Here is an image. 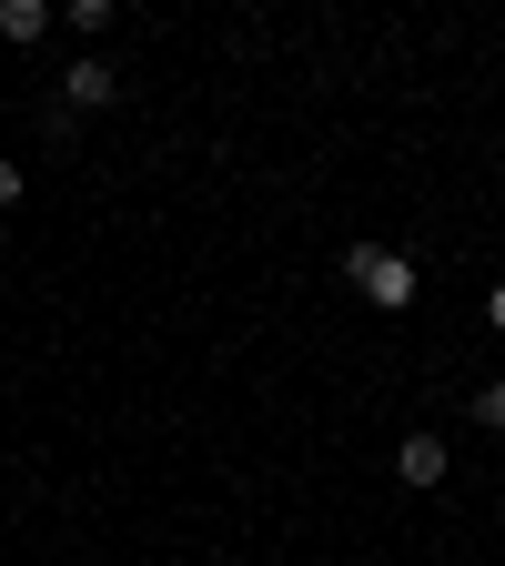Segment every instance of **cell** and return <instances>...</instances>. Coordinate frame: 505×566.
Wrapping results in <instances>:
<instances>
[{
    "instance_id": "obj_4",
    "label": "cell",
    "mask_w": 505,
    "mask_h": 566,
    "mask_svg": "<svg viewBox=\"0 0 505 566\" xmlns=\"http://www.w3.org/2000/svg\"><path fill=\"white\" fill-rule=\"evenodd\" d=\"M0 31H11V41H41L51 11H41V0H0Z\"/></svg>"
},
{
    "instance_id": "obj_1",
    "label": "cell",
    "mask_w": 505,
    "mask_h": 566,
    "mask_svg": "<svg viewBox=\"0 0 505 566\" xmlns=\"http://www.w3.org/2000/svg\"><path fill=\"white\" fill-rule=\"evenodd\" d=\"M344 283H354V294H365V304H385V314H404L424 273H414L404 253H385V243H344Z\"/></svg>"
},
{
    "instance_id": "obj_3",
    "label": "cell",
    "mask_w": 505,
    "mask_h": 566,
    "mask_svg": "<svg viewBox=\"0 0 505 566\" xmlns=\"http://www.w3.org/2000/svg\"><path fill=\"white\" fill-rule=\"evenodd\" d=\"M394 485H445V436H404L394 446Z\"/></svg>"
},
{
    "instance_id": "obj_7",
    "label": "cell",
    "mask_w": 505,
    "mask_h": 566,
    "mask_svg": "<svg viewBox=\"0 0 505 566\" xmlns=\"http://www.w3.org/2000/svg\"><path fill=\"white\" fill-rule=\"evenodd\" d=\"M485 324H495V334H505V283H495V294H485Z\"/></svg>"
},
{
    "instance_id": "obj_5",
    "label": "cell",
    "mask_w": 505,
    "mask_h": 566,
    "mask_svg": "<svg viewBox=\"0 0 505 566\" xmlns=\"http://www.w3.org/2000/svg\"><path fill=\"white\" fill-rule=\"evenodd\" d=\"M465 415L485 424V436H505V375H495V385H475V405H465Z\"/></svg>"
},
{
    "instance_id": "obj_2",
    "label": "cell",
    "mask_w": 505,
    "mask_h": 566,
    "mask_svg": "<svg viewBox=\"0 0 505 566\" xmlns=\"http://www.w3.org/2000/svg\"><path fill=\"white\" fill-rule=\"evenodd\" d=\"M112 102H122V71L102 51H82V61L61 71V112H112Z\"/></svg>"
},
{
    "instance_id": "obj_6",
    "label": "cell",
    "mask_w": 505,
    "mask_h": 566,
    "mask_svg": "<svg viewBox=\"0 0 505 566\" xmlns=\"http://www.w3.org/2000/svg\"><path fill=\"white\" fill-rule=\"evenodd\" d=\"M21 202V163H0V212H11Z\"/></svg>"
}]
</instances>
